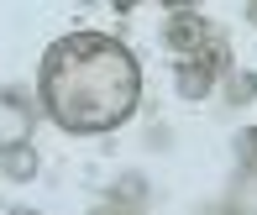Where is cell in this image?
I'll list each match as a JSON object with an SVG mask.
<instances>
[{
	"instance_id": "obj_5",
	"label": "cell",
	"mask_w": 257,
	"mask_h": 215,
	"mask_svg": "<svg viewBox=\"0 0 257 215\" xmlns=\"http://www.w3.org/2000/svg\"><path fill=\"white\" fill-rule=\"evenodd\" d=\"M0 168H6L11 184H27V178L37 173V152H32V142H27V147H11L6 158H0Z\"/></svg>"
},
{
	"instance_id": "obj_8",
	"label": "cell",
	"mask_w": 257,
	"mask_h": 215,
	"mask_svg": "<svg viewBox=\"0 0 257 215\" xmlns=\"http://www.w3.org/2000/svg\"><path fill=\"white\" fill-rule=\"evenodd\" d=\"M257 100V74H236L226 89V105H252Z\"/></svg>"
},
{
	"instance_id": "obj_9",
	"label": "cell",
	"mask_w": 257,
	"mask_h": 215,
	"mask_svg": "<svg viewBox=\"0 0 257 215\" xmlns=\"http://www.w3.org/2000/svg\"><path fill=\"white\" fill-rule=\"evenodd\" d=\"M110 199H115V205H132V199L142 205V199H147V184H142V178H121V184L110 189Z\"/></svg>"
},
{
	"instance_id": "obj_7",
	"label": "cell",
	"mask_w": 257,
	"mask_h": 215,
	"mask_svg": "<svg viewBox=\"0 0 257 215\" xmlns=\"http://www.w3.org/2000/svg\"><path fill=\"white\" fill-rule=\"evenodd\" d=\"M231 152H236L241 168H257V126H241L236 142H231Z\"/></svg>"
},
{
	"instance_id": "obj_6",
	"label": "cell",
	"mask_w": 257,
	"mask_h": 215,
	"mask_svg": "<svg viewBox=\"0 0 257 215\" xmlns=\"http://www.w3.org/2000/svg\"><path fill=\"white\" fill-rule=\"evenodd\" d=\"M231 215H257V168H247L231 189Z\"/></svg>"
},
{
	"instance_id": "obj_11",
	"label": "cell",
	"mask_w": 257,
	"mask_h": 215,
	"mask_svg": "<svg viewBox=\"0 0 257 215\" xmlns=\"http://www.w3.org/2000/svg\"><path fill=\"white\" fill-rule=\"evenodd\" d=\"M247 21H252V27H257V0H252V6H247Z\"/></svg>"
},
{
	"instance_id": "obj_1",
	"label": "cell",
	"mask_w": 257,
	"mask_h": 215,
	"mask_svg": "<svg viewBox=\"0 0 257 215\" xmlns=\"http://www.w3.org/2000/svg\"><path fill=\"white\" fill-rule=\"evenodd\" d=\"M42 105L63 131H115L142 100V68L105 32H68L48 47L37 74Z\"/></svg>"
},
{
	"instance_id": "obj_2",
	"label": "cell",
	"mask_w": 257,
	"mask_h": 215,
	"mask_svg": "<svg viewBox=\"0 0 257 215\" xmlns=\"http://www.w3.org/2000/svg\"><path fill=\"white\" fill-rule=\"evenodd\" d=\"M231 68V42L226 37H210L194 58H179V94L184 100H205L210 84Z\"/></svg>"
},
{
	"instance_id": "obj_10",
	"label": "cell",
	"mask_w": 257,
	"mask_h": 215,
	"mask_svg": "<svg viewBox=\"0 0 257 215\" xmlns=\"http://www.w3.org/2000/svg\"><path fill=\"white\" fill-rule=\"evenodd\" d=\"M100 215H137V210H126V205H110V210H100Z\"/></svg>"
},
{
	"instance_id": "obj_4",
	"label": "cell",
	"mask_w": 257,
	"mask_h": 215,
	"mask_svg": "<svg viewBox=\"0 0 257 215\" xmlns=\"http://www.w3.org/2000/svg\"><path fill=\"white\" fill-rule=\"evenodd\" d=\"M27 137H32V105L16 89H0V158L11 147H27Z\"/></svg>"
},
{
	"instance_id": "obj_12",
	"label": "cell",
	"mask_w": 257,
	"mask_h": 215,
	"mask_svg": "<svg viewBox=\"0 0 257 215\" xmlns=\"http://www.w3.org/2000/svg\"><path fill=\"white\" fill-rule=\"evenodd\" d=\"M11 215H37V210H11Z\"/></svg>"
},
{
	"instance_id": "obj_3",
	"label": "cell",
	"mask_w": 257,
	"mask_h": 215,
	"mask_svg": "<svg viewBox=\"0 0 257 215\" xmlns=\"http://www.w3.org/2000/svg\"><path fill=\"white\" fill-rule=\"evenodd\" d=\"M210 37H215V32H210V21H205L194 6H168V21H163V42H168L179 58H194Z\"/></svg>"
}]
</instances>
